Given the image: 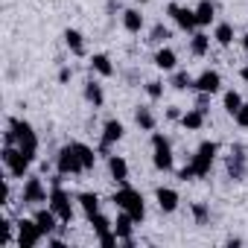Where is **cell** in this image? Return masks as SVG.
Masks as SVG:
<instances>
[{
	"label": "cell",
	"mask_w": 248,
	"mask_h": 248,
	"mask_svg": "<svg viewBox=\"0 0 248 248\" xmlns=\"http://www.w3.org/2000/svg\"><path fill=\"white\" fill-rule=\"evenodd\" d=\"M213 38H216L222 47L233 44V27H231V24H216V32H213Z\"/></svg>",
	"instance_id": "30"
},
{
	"label": "cell",
	"mask_w": 248,
	"mask_h": 248,
	"mask_svg": "<svg viewBox=\"0 0 248 248\" xmlns=\"http://www.w3.org/2000/svg\"><path fill=\"white\" fill-rule=\"evenodd\" d=\"M44 239V231L38 228L35 219H21L18 222V245L21 248H35Z\"/></svg>",
	"instance_id": "9"
},
{
	"label": "cell",
	"mask_w": 248,
	"mask_h": 248,
	"mask_svg": "<svg viewBox=\"0 0 248 248\" xmlns=\"http://www.w3.org/2000/svg\"><path fill=\"white\" fill-rule=\"evenodd\" d=\"M123 135H126V129H123V123L120 120H105V126H102V143H99V155L111 158V146L123 140Z\"/></svg>",
	"instance_id": "10"
},
{
	"label": "cell",
	"mask_w": 248,
	"mask_h": 248,
	"mask_svg": "<svg viewBox=\"0 0 248 248\" xmlns=\"http://www.w3.org/2000/svg\"><path fill=\"white\" fill-rule=\"evenodd\" d=\"M167 15L184 30V32H193L199 24H196V9H187V6H178V3H170L167 6Z\"/></svg>",
	"instance_id": "11"
},
{
	"label": "cell",
	"mask_w": 248,
	"mask_h": 248,
	"mask_svg": "<svg viewBox=\"0 0 248 248\" xmlns=\"http://www.w3.org/2000/svg\"><path fill=\"white\" fill-rule=\"evenodd\" d=\"M167 38H170V30H167L164 24H155V27H152V35H149V41H152V44H164Z\"/></svg>",
	"instance_id": "33"
},
{
	"label": "cell",
	"mask_w": 248,
	"mask_h": 248,
	"mask_svg": "<svg viewBox=\"0 0 248 248\" xmlns=\"http://www.w3.org/2000/svg\"><path fill=\"white\" fill-rule=\"evenodd\" d=\"M64 44L73 56H85V35L79 30H64Z\"/></svg>",
	"instance_id": "21"
},
{
	"label": "cell",
	"mask_w": 248,
	"mask_h": 248,
	"mask_svg": "<svg viewBox=\"0 0 248 248\" xmlns=\"http://www.w3.org/2000/svg\"><path fill=\"white\" fill-rule=\"evenodd\" d=\"M228 172H231V178H242L245 175V149L242 146H236V152H231V158H228Z\"/></svg>",
	"instance_id": "18"
},
{
	"label": "cell",
	"mask_w": 248,
	"mask_h": 248,
	"mask_svg": "<svg viewBox=\"0 0 248 248\" xmlns=\"http://www.w3.org/2000/svg\"><path fill=\"white\" fill-rule=\"evenodd\" d=\"M138 3H149V0H138Z\"/></svg>",
	"instance_id": "42"
},
{
	"label": "cell",
	"mask_w": 248,
	"mask_h": 248,
	"mask_svg": "<svg viewBox=\"0 0 248 248\" xmlns=\"http://www.w3.org/2000/svg\"><path fill=\"white\" fill-rule=\"evenodd\" d=\"M193 76L187 73V70H175V76H172V88L175 91H187V88H193Z\"/></svg>",
	"instance_id": "31"
},
{
	"label": "cell",
	"mask_w": 248,
	"mask_h": 248,
	"mask_svg": "<svg viewBox=\"0 0 248 248\" xmlns=\"http://www.w3.org/2000/svg\"><path fill=\"white\" fill-rule=\"evenodd\" d=\"M239 76H242V82H248V62H245V64L239 67Z\"/></svg>",
	"instance_id": "40"
},
{
	"label": "cell",
	"mask_w": 248,
	"mask_h": 248,
	"mask_svg": "<svg viewBox=\"0 0 248 248\" xmlns=\"http://www.w3.org/2000/svg\"><path fill=\"white\" fill-rule=\"evenodd\" d=\"M47 204L56 210V216L62 219V225H70V222H73V202H70V193H67L62 184H53Z\"/></svg>",
	"instance_id": "6"
},
{
	"label": "cell",
	"mask_w": 248,
	"mask_h": 248,
	"mask_svg": "<svg viewBox=\"0 0 248 248\" xmlns=\"http://www.w3.org/2000/svg\"><path fill=\"white\" fill-rule=\"evenodd\" d=\"M108 172H111V178L117 184H126L129 181V164H126V158H123V155H111L108 158Z\"/></svg>",
	"instance_id": "16"
},
{
	"label": "cell",
	"mask_w": 248,
	"mask_h": 248,
	"mask_svg": "<svg viewBox=\"0 0 248 248\" xmlns=\"http://www.w3.org/2000/svg\"><path fill=\"white\" fill-rule=\"evenodd\" d=\"M146 93H149V99H161L164 96V85L161 82H146Z\"/></svg>",
	"instance_id": "35"
},
{
	"label": "cell",
	"mask_w": 248,
	"mask_h": 248,
	"mask_svg": "<svg viewBox=\"0 0 248 248\" xmlns=\"http://www.w3.org/2000/svg\"><path fill=\"white\" fill-rule=\"evenodd\" d=\"M76 202L82 204V210H85V216H88V219H93V216L99 213V196H96V193H82Z\"/></svg>",
	"instance_id": "25"
},
{
	"label": "cell",
	"mask_w": 248,
	"mask_h": 248,
	"mask_svg": "<svg viewBox=\"0 0 248 248\" xmlns=\"http://www.w3.org/2000/svg\"><path fill=\"white\" fill-rule=\"evenodd\" d=\"M155 67H158V70H167V73L175 70V67H178V56H175V50H172V47H161V50L155 53Z\"/></svg>",
	"instance_id": "17"
},
{
	"label": "cell",
	"mask_w": 248,
	"mask_h": 248,
	"mask_svg": "<svg viewBox=\"0 0 248 248\" xmlns=\"http://www.w3.org/2000/svg\"><path fill=\"white\" fill-rule=\"evenodd\" d=\"M111 202H114L120 210H126V213H129L138 225L146 219V204H143V196H140L135 187H129V184H123V187L114 193V199H111Z\"/></svg>",
	"instance_id": "1"
},
{
	"label": "cell",
	"mask_w": 248,
	"mask_h": 248,
	"mask_svg": "<svg viewBox=\"0 0 248 248\" xmlns=\"http://www.w3.org/2000/svg\"><path fill=\"white\" fill-rule=\"evenodd\" d=\"M85 99H88L93 108H102V105H105L102 85H99V82H93V79H88V82H85Z\"/></svg>",
	"instance_id": "22"
},
{
	"label": "cell",
	"mask_w": 248,
	"mask_h": 248,
	"mask_svg": "<svg viewBox=\"0 0 248 248\" xmlns=\"http://www.w3.org/2000/svg\"><path fill=\"white\" fill-rule=\"evenodd\" d=\"M216 21V6L210 3V0H202V3L196 6V24L199 27H210Z\"/></svg>",
	"instance_id": "19"
},
{
	"label": "cell",
	"mask_w": 248,
	"mask_h": 248,
	"mask_svg": "<svg viewBox=\"0 0 248 248\" xmlns=\"http://www.w3.org/2000/svg\"><path fill=\"white\" fill-rule=\"evenodd\" d=\"M56 170H59L64 178H67V175H82V172H85V167H82V161H79L73 143H67V146L59 149V155H56Z\"/></svg>",
	"instance_id": "7"
},
{
	"label": "cell",
	"mask_w": 248,
	"mask_h": 248,
	"mask_svg": "<svg viewBox=\"0 0 248 248\" xmlns=\"http://www.w3.org/2000/svg\"><path fill=\"white\" fill-rule=\"evenodd\" d=\"M193 216H196V222H199V225H204V222L210 219V207H207V204H202V202H196V204H193Z\"/></svg>",
	"instance_id": "34"
},
{
	"label": "cell",
	"mask_w": 248,
	"mask_h": 248,
	"mask_svg": "<svg viewBox=\"0 0 248 248\" xmlns=\"http://www.w3.org/2000/svg\"><path fill=\"white\" fill-rule=\"evenodd\" d=\"M0 158H3V167H6L9 178H27V175H30V164H32V161L21 152L18 143H3Z\"/></svg>",
	"instance_id": "2"
},
{
	"label": "cell",
	"mask_w": 248,
	"mask_h": 248,
	"mask_svg": "<svg viewBox=\"0 0 248 248\" xmlns=\"http://www.w3.org/2000/svg\"><path fill=\"white\" fill-rule=\"evenodd\" d=\"M167 117H170V120H181V111L172 105V108H167Z\"/></svg>",
	"instance_id": "39"
},
{
	"label": "cell",
	"mask_w": 248,
	"mask_h": 248,
	"mask_svg": "<svg viewBox=\"0 0 248 248\" xmlns=\"http://www.w3.org/2000/svg\"><path fill=\"white\" fill-rule=\"evenodd\" d=\"M21 202H24V204H32V207H41L44 202H50V193H47L44 181L35 178V175H27V184H24Z\"/></svg>",
	"instance_id": "8"
},
{
	"label": "cell",
	"mask_w": 248,
	"mask_h": 248,
	"mask_svg": "<svg viewBox=\"0 0 248 248\" xmlns=\"http://www.w3.org/2000/svg\"><path fill=\"white\" fill-rule=\"evenodd\" d=\"M73 149H76V155H79V161H82L85 172H88V170H93V164H96V152H93L91 146H85V143H73Z\"/></svg>",
	"instance_id": "28"
},
{
	"label": "cell",
	"mask_w": 248,
	"mask_h": 248,
	"mask_svg": "<svg viewBox=\"0 0 248 248\" xmlns=\"http://www.w3.org/2000/svg\"><path fill=\"white\" fill-rule=\"evenodd\" d=\"M9 129L15 132V143L21 146V152L30 161H35L38 158V135L32 132V126L27 120H9Z\"/></svg>",
	"instance_id": "3"
},
{
	"label": "cell",
	"mask_w": 248,
	"mask_h": 248,
	"mask_svg": "<svg viewBox=\"0 0 248 248\" xmlns=\"http://www.w3.org/2000/svg\"><path fill=\"white\" fill-rule=\"evenodd\" d=\"M207 50H210V35L196 32V35L190 38V53H193V56H207Z\"/></svg>",
	"instance_id": "27"
},
{
	"label": "cell",
	"mask_w": 248,
	"mask_h": 248,
	"mask_svg": "<svg viewBox=\"0 0 248 248\" xmlns=\"http://www.w3.org/2000/svg\"><path fill=\"white\" fill-rule=\"evenodd\" d=\"M178 178H181V181H193V178H196V170H193V164H187L184 170H178Z\"/></svg>",
	"instance_id": "37"
},
{
	"label": "cell",
	"mask_w": 248,
	"mask_h": 248,
	"mask_svg": "<svg viewBox=\"0 0 248 248\" xmlns=\"http://www.w3.org/2000/svg\"><path fill=\"white\" fill-rule=\"evenodd\" d=\"M123 27H126V32L138 35L143 30V15L138 9H126V12H123Z\"/></svg>",
	"instance_id": "24"
},
{
	"label": "cell",
	"mask_w": 248,
	"mask_h": 248,
	"mask_svg": "<svg viewBox=\"0 0 248 248\" xmlns=\"http://www.w3.org/2000/svg\"><path fill=\"white\" fill-rule=\"evenodd\" d=\"M88 222L93 225V233H96V236H102V233H111V231H114V222H111L108 216H102V213H96V216H93V219H88Z\"/></svg>",
	"instance_id": "29"
},
{
	"label": "cell",
	"mask_w": 248,
	"mask_h": 248,
	"mask_svg": "<svg viewBox=\"0 0 248 248\" xmlns=\"http://www.w3.org/2000/svg\"><path fill=\"white\" fill-rule=\"evenodd\" d=\"M135 123H138V129H143V132H155V114L149 108H138L135 111Z\"/></svg>",
	"instance_id": "26"
},
{
	"label": "cell",
	"mask_w": 248,
	"mask_h": 248,
	"mask_svg": "<svg viewBox=\"0 0 248 248\" xmlns=\"http://www.w3.org/2000/svg\"><path fill=\"white\" fill-rule=\"evenodd\" d=\"M242 50H245V53H248V32H245V35H242Z\"/></svg>",
	"instance_id": "41"
},
{
	"label": "cell",
	"mask_w": 248,
	"mask_h": 248,
	"mask_svg": "<svg viewBox=\"0 0 248 248\" xmlns=\"http://www.w3.org/2000/svg\"><path fill=\"white\" fill-rule=\"evenodd\" d=\"M32 219L38 222V228L44 231V236H50V233H53V231L59 228V222H62V219L56 216V210H53V207H38Z\"/></svg>",
	"instance_id": "15"
},
{
	"label": "cell",
	"mask_w": 248,
	"mask_h": 248,
	"mask_svg": "<svg viewBox=\"0 0 248 248\" xmlns=\"http://www.w3.org/2000/svg\"><path fill=\"white\" fill-rule=\"evenodd\" d=\"M239 108H242V96H239V91H228V93H225V111L233 117Z\"/></svg>",
	"instance_id": "32"
},
{
	"label": "cell",
	"mask_w": 248,
	"mask_h": 248,
	"mask_svg": "<svg viewBox=\"0 0 248 248\" xmlns=\"http://www.w3.org/2000/svg\"><path fill=\"white\" fill-rule=\"evenodd\" d=\"M155 202H158V207H161L164 213H175V210H178V202H181V196H178L172 187H158V193H155Z\"/></svg>",
	"instance_id": "14"
},
{
	"label": "cell",
	"mask_w": 248,
	"mask_h": 248,
	"mask_svg": "<svg viewBox=\"0 0 248 248\" xmlns=\"http://www.w3.org/2000/svg\"><path fill=\"white\" fill-rule=\"evenodd\" d=\"M70 76H73V73H70V67H62V70H59V82H62V85H67V82H70Z\"/></svg>",
	"instance_id": "38"
},
{
	"label": "cell",
	"mask_w": 248,
	"mask_h": 248,
	"mask_svg": "<svg viewBox=\"0 0 248 248\" xmlns=\"http://www.w3.org/2000/svg\"><path fill=\"white\" fill-rule=\"evenodd\" d=\"M216 152H219V143L216 140H204L199 149H196V155H193V170H196V178H204V175H210V167H213V161H216Z\"/></svg>",
	"instance_id": "5"
},
{
	"label": "cell",
	"mask_w": 248,
	"mask_h": 248,
	"mask_svg": "<svg viewBox=\"0 0 248 248\" xmlns=\"http://www.w3.org/2000/svg\"><path fill=\"white\" fill-rule=\"evenodd\" d=\"M135 219L126 213V210H123L120 216H117V222H114V231H117V236H120V242L123 245H135V239H132V231H135Z\"/></svg>",
	"instance_id": "13"
},
{
	"label": "cell",
	"mask_w": 248,
	"mask_h": 248,
	"mask_svg": "<svg viewBox=\"0 0 248 248\" xmlns=\"http://www.w3.org/2000/svg\"><path fill=\"white\" fill-rule=\"evenodd\" d=\"M233 120H236V126H242V129H248V102H242V108L233 114Z\"/></svg>",
	"instance_id": "36"
},
{
	"label": "cell",
	"mask_w": 248,
	"mask_h": 248,
	"mask_svg": "<svg viewBox=\"0 0 248 248\" xmlns=\"http://www.w3.org/2000/svg\"><path fill=\"white\" fill-rule=\"evenodd\" d=\"M91 70L99 73V76H114V64H111V59L105 53H93L91 56Z\"/></svg>",
	"instance_id": "23"
},
{
	"label": "cell",
	"mask_w": 248,
	"mask_h": 248,
	"mask_svg": "<svg viewBox=\"0 0 248 248\" xmlns=\"http://www.w3.org/2000/svg\"><path fill=\"white\" fill-rule=\"evenodd\" d=\"M181 126H184L187 132H199V129L204 126V111H199V108L184 111V114H181Z\"/></svg>",
	"instance_id": "20"
},
{
	"label": "cell",
	"mask_w": 248,
	"mask_h": 248,
	"mask_svg": "<svg viewBox=\"0 0 248 248\" xmlns=\"http://www.w3.org/2000/svg\"><path fill=\"white\" fill-rule=\"evenodd\" d=\"M193 88L199 91V93H216L219 88H222V76H219V70H204V73H199L196 76V82H193Z\"/></svg>",
	"instance_id": "12"
},
{
	"label": "cell",
	"mask_w": 248,
	"mask_h": 248,
	"mask_svg": "<svg viewBox=\"0 0 248 248\" xmlns=\"http://www.w3.org/2000/svg\"><path fill=\"white\" fill-rule=\"evenodd\" d=\"M152 164H155L158 172L172 170V143H170V138H164L158 132L152 135Z\"/></svg>",
	"instance_id": "4"
}]
</instances>
